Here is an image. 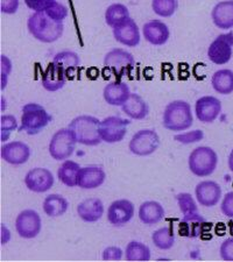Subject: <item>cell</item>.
I'll use <instances>...</instances> for the list:
<instances>
[{
  "label": "cell",
  "mask_w": 233,
  "mask_h": 262,
  "mask_svg": "<svg viewBox=\"0 0 233 262\" xmlns=\"http://www.w3.org/2000/svg\"><path fill=\"white\" fill-rule=\"evenodd\" d=\"M27 28L34 39L42 43L56 42L65 32L63 23L55 21L46 12H33L27 20Z\"/></svg>",
  "instance_id": "1"
},
{
  "label": "cell",
  "mask_w": 233,
  "mask_h": 262,
  "mask_svg": "<svg viewBox=\"0 0 233 262\" xmlns=\"http://www.w3.org/2000/svg\"><path fill=\"white\" fill-rule=\"evenodd\" d=\"M194 124L192 106L185 100H173L164 107L162 116L163 127L172 132H184Z\"/></svg>",
  "instance_id": "2"
},
{
  "label": "cell",
  "mask_w": 233,
  "mask_h": 262,
  "mask_svg": "<svg viewBox=\"0 0 233 262\" xmlns=\"http://www.w3.org/2000/svg\"><path fill=\"white\" fill-rule=\"evenodd\" d=\"M21 122L18 130L28 135L39 134L53 120V117L47 112L42 105L37 103H27L21 108Z\"/></svg>",
  "instance_id": "3"
},
{
  "label": "cell",
  "mask_w": 233,
  "mask_h": 262,
  "mask_svg": "<svg viewBox=\"0 0 233 262\" xmlns=\"http://www.w3.org/2000/svg\"><path fill=\"white\" fill-rule=\"evenodd\" d=\"M74 133L77 143L84 146H97L103 142L100 138V120L93 116H78L68 125Z\"/></svg>",
  "instance_id": "4"
},
{
  "label": "cell",
  "mask_w": 233,
  "mask_h": 262,
  "mask_svg": "<svg viewBox=\"0 0 233 262\" xmlns=\"http://www.w3.org/2000/svg\"><path fill=\"white\" fill-rule=\"evenodd\" d=\"M188 166L195 176L207 177L214 174L218 166V155L211 147H197L189 155Z\"/></svg>",
  "instance_id": "5"
},
{
  "label": "cell",
  "mask_w": 233,
  "mask_h": 262,
  "mask_svg": "<svg viewBox=\"0 0 233 262\" xmlns=\"http://www.w3.org/2000/svg\"><path fill=\"white\" fill-rule=\"evenodd\" d=\"M76 143L75 135L69 127L58 129L49 141V155L56 161H66L74 154Z\"/></svg>",
  "instance_id": "6"
},
{
  "label": "cell",
  "mask_w": 233,
  "mask_h": 262,
  "mask_svg": "<svg viewBox=\"0 0 233 262\" xmlns=\"http://www.w3.org/2000/svg\"><path fill=\"white\" fill-rule=\"evenodd\" d=\"M104 66L112 71L117 79H120L124 76L132 73L135 60L133 55L127 50L122 48H113L105 55Z\"/></svg>",
  "instance_id": "7"
},
{
  "label": "cell",
  "mask_w": 233,
  "mask_h": 262,
  "mask_svg": "<svg viewBox=\"0 0 233 262\" xmlns=\"http://www.w3.org/2000/svg\"><path fill=\"white\" fill-rule=\"evenodd\" d=\"M160 137L156 130L151 128L140 129L135 133L129 143V149L137 156H148L158 150Z\"/></svg>",
  "instance_id": "8"
},
{
  "label": "cell",
  "mask_w": 233,
  "mask_h": 262,
  "mask_svg": "<svg viewBox=\"0 0 233 262\" xmlns=\"http://www.w3.org/2000/svg\"><path fill=\"white\" fill-rule=\"evenodd\" d=\"M207 58L216 66L227 64L233 56V31L220 34L207 48Z\"/></svg>",
  "instance_id": "9"
},
{
  "label": "cell",
  "mask_w": 233,
  "mask_h": 262,
  "mask_svg": "<svg viewBox=\"0 0 233 262\" xmlns=\"http://www.w3.org/2000/svg\"><path fill=\"white\" fill-rule=\"evenodd\" d=\"M131 124L119 116H110L100 120L99 133L103 142L117 143L125 139L127 134V127Z\"/></svg>",
  "instance_id": "10"
},
{
  "label": "cell",
  "mask_w": 233,
  "mask_h": 262,
  "mask_svg": "<svg viewBox=\"0 0 233 262\" xmlns=\"http://www.w3.org/2000/svg\"><path fill=\"white\" fill-rule=\"evenodd\" d=\"M42 221L35 210H24L15 219V231L20 238L34 239L40 234Z\"/></svg>",
  "instance_id": "11"
},
{
  "label": "cell",
  "mask_w": 233,
  "mask_h": 262,
  "mask_svg": "<svg viewBox=\"0 0 233 262\" xmlns=\"http://www.w3.org/2000/svg\"><path fill=\"white\" fill-rule=\"evenodd\" d=\"M112 33L114 40L125 47H137L141 40V34H140L138 25L131 16L114 26L112 28Z\"/></svg>",
  "instance_id": "12"
},
{
  "label": "cell",
  "mask_w": 233,
  "mask_h": 262,
  "mask_svg": "<svg viewBox=\"0 0 233 262\" xmlns=\"http://www.w3.org/2000/svg\"><path fill=\"white\" fill-rule=\"evenodd\" d=\"M222 113V101L217 97L203 96L195 103V115L203 124H213Z\"/></svg>",
  "instance_id": "13"
},
{
  "label": "cell",
  "mask_w": 233,
  "mask_h": 262,
  "mask_svg": "<svg viewBox=\"0 0 233 262\" xmlns=\"http://www.w3.org/2000/svg\"><path fill=\"white\" fill-rule=\"evenodd\" d=\"M24 182L29 191L42 193L53 188L54 176L52 171L46 168H33L25 176Z\"/></svg>",
  "instance_id": "14"
},
{
  "label": "cell",
  "mask_w": 233,
  "mask_h": 262,
  "mask_svg": "<svg viewBox=\"0 0 233 262\" xmlns=\"http://www.w3.org/2000/svg\"><path fill=\"white\" fill-rule=\"evenodd\" d=\"M134 205L129 200H117L108 209V221L114 227H121L129 224L134 217Z\"/></svg>",
  "instance_id": "15"
},
{
  "label": "cell",
  "mask_w": 233,
  "mask_h": 262,
  "mask_svg": "<svg viewBox=\"0 0 233 262\" xmlns=\"http://www.w3.org/2000/svg\"><path fill=\"white\" fill-rule=\"evenodd\" d=\"M198 204L204 208H214L222 198V188L215 181H202L195 188Z\"/></svg>",
  "instance_id": "16"
},
{
  "label": "cell",
  "mask_w": 233,
  "mask_h": 262,
  "mask_svg": "<svg viewBox=\"0 0 233 262\" xmlns=\"http://www.w3.org/2000/svg\"><path fill=\"white\" fill-rule=\"evenodd\" d=\"M0 156L4 161L12 166H21L31 158V148L25 142L12 141L5 143L0 149Z\"/></svg>",
  "instance_id": "17"
},
{
  "label": "cell",
  "mask_w": 233,
  "mask_h": 262,
  "mask_svg": "<svg viewBox=\"0 0 233 262\" xmlns=\"http://www.w3.org/2000/svg\"><path fill=\"white\" fill-rule=\"evenodd\" d=\"M142 35L148 43L160 47V46L166 45L168 42L169 37H171V31L163 21L154 19L143 24Z\"/></svg>",
  "instance_id": "18"
},
{
  "label": "cell",
  "mask_w": 233,
  "mask_h": 262,
  "mask_svg": "<svg viewBox=\"0 0 233 262\" xmlns=\"http://www.w3.org/2000/svg\"><path fill=\"white\" fill-rule=\"evenodd\" d=\"M68 76L66 71L55 62H50L41 76L42 88L48 92H56L65 88Z\"/></svg>",
  "instance_id": "19"
},
{
  "label": "cell",
  "mask_w": 233,
  "mask_h": 262,
  "mask_svg": "<svg viewBox=\"0 0 233 262\" xmlns=\"http://www.w3.org/2000/svg\"><path fill=\"white\" fill-rule=\"evenodd\" d=\"M107 180V172L100 166L90 164L80 168L77 179V187L84 190H92L99 188Z\"/></svg>",
  "instance_id": "20"
},
{
  "label": "cell",
  "mask_w": 233,
  "mask_h": 262,
  "mask_svg": "<svg viewBox=\"0 0 233 262\" xmlns=\"http://www.w3.org/2000/svg\"><path fill=\"white\" fill-rule=\"evenodd\" d=\"M132 92L130 90V86L125 82H121L120 79L111 82L105 85L103 90V98L111 106H122L126 103V100L130 98Z\"/></svg>",
  "instance_id": "21"
},
{
  "label": "cell",
  "mask_w": 233,
  "mask_h": 262,
  "mask_svg": "<svg viewBox=\"0 0 233 262\" xmlns=\"http://www.w3.org/2000/svg\"><path fill=\"white\" fill-rule=\"evenodd\" d=\"M214 25L223 31L233 29V0H224L214 6L211 11Z\"/></svg>",
  "instance_id": "22"
},
{
  "label": "cell",
  "mask_w": 233,
  "mask_h": 262,
  "mask_svg": "<svg viewBox=\"0 0 233 262\" xmlns=\"http://www.w3.org/2000/svg\"><path fill=\"white\" fill-rule=\"evenodd\" d=\"M206 222L198 212L184 214L179 225V233L185 238H198L204 232Z\"/></svg>",
  "instance_id": "23"
},
{
  "label": "cell",
  "mask_w": 233,
  "mask_h": 262,
  "mask_svg": "<svg viewBox=\"0 0 233 262\" xmlns=\"http://www.w3.org/2000/svg\"><path fill=\"white\" fill-rule=\"evenodd\" d=\"M77 214L83 222L92 224L98 222L104 214V204L99 198H88L77 205Z\"/></svg>",
  "instance_id": "24"
},
{
  "label": "cell",
  "mask_w": 233,
  "mask_h": 262,
  "mask_svg": "<svg viewBox=\"0 0 233 262\" xmlns=\"http://www.w3.org/2000/svg\"><path fill=\"white\" fill-rule=\"evenodd\" d=\"M164 218V209L159 202L147 201L143 202L139 208V219L147 226H153L159 224Z\"/></svg>",
  "instance_id": "25"
},
{
  "label": "cell",
  "mask_w": 233,
  "mask_h": 262,
  "mask_svg": "<svg viewBox=\"0 0 233 262\" xmlns=\"http://www.w3.org/2000/svg\"><path fill=\"white\" fill-rule=\"evenodd\" d=\"M122 112L132 120H142L150 113V106L141 96L138 94H131L130 98L121 106Z\"/></svg>",
  "instance_id": "26"
},
{
  "label": "cell",
  "mask_w": 233,
  "mask_h": 262,
  "mask_svg": "<svg viewBox=\"0 0 233 262\" xmlns=\"http://www.w3.org/2000/svg\"><path fill=\"white\" fill-rule=\"evenodd\" d=\"M211 85L219 95L226 96L233 94V70L219 69L215 71L211 77Z\"/></svg>",
  "instance_id": "27"
},
{
  "label": "cell",
  "mask_w": 233,
  "mask_h": 262,
  "mask_svg": "<svg viewBox=\"0 0 233 262\" xmlns=\"http://www.w3.org/2000/svg\"><path fill=\"white\" fill-rule=\"evenodd\" d=\"M80 167L77 162L66 160L57 169V177L62 184L68 188L77 187V179Z\"/></svg>",
  "instance_id": "28"
},
{
  "label": "cell",
  "mask_w": 233,
  "mask_h": 262,
  "mask_svg": "<svg viewBox=\"0 0 233 262\" xmlns=\"http://www.w3.org/2000/svg\"><path fill=\"white\" fill-rule=\"evenodd\" d=\"M68 208H69V203L65 197L57 193L48 195L44 201V212L48 217H61L67 212Z\"/></svg>",
  "instance_id": "29"
},
{
  "label": "cell",
  "mask_w": 233,
  "mask_h": 262,
  "mask_svg": "<svg viewBox=\"0 0 233 262\" xmlns=\"http://www.w3.org/2000/svg\"><path fill=\"white\" fill-rule=\"evenodd\" d=\"M53 62L60 66L66 71L68 78H70V74H74L80 66V58L77 53L73 50H62L54 56Z\"/></svg>",
  "instance_id": "30"
},
{
  "label": "cell",
  "mask_w": 233,
  "mask_h": 262,
  "mask_svg": "<svg viewBox=\"0 0 233 262\" xmlns=\"http://www.w3.org/2000/svg\"><path fill=\"white\" fill-rule=\"evenodd\" d=\"M125 256L126 260L130 262H147L151 260L152 253L147 245L140 242H134L133 240V242L127 244L125 249Z\"/></svg>",
  "instance_id": "31"
},
{
  "label": "cell",
  "mask_w": 233,
  "mask_h": 262,
  "mask_svg": "<svg viewBox=\"0 0 233 262\" xmlns=\"http://www.w3.org/2000/svg\"><path fill=\"white\" fill-rule=\"evenodd\" d=\"M127 18H130L129 8H127L124 4L120 3H116L110 5L104 13L105 23H107L108 26L111 28L117 26L118 24L122 23V21L126 20Z\"/></svg>",
  "instance_id": "32"
},
{
  "label": "cell",
  "mask_w": 233,
  "mask_h": 262,
  "mask_svg": "<svg viewBox=\"0 0 233 262\" xmlns=\"http://www.w3.org/2000/svg\"><path fill=\"white\" fill-rule=\"evenodd\" d=\"M152 242L161 251H168L175 244V234L172 227H161L152 234Z\"/></svg>",
  "instance_id": "33"
},
{
  "label": "cell",
  "mask_w": 233,
  "mask_h": 262,
  "mask_svg": "<svg viewBox=\"0 0 233 262\" xmlns=\"http://www.w3.org/2000/svg\"><path fill=\"white\" fill-rule=\"evenodd\" d=\"M179 8L177 0H152V10L160 18H171Z\"/></svg>",
  "instance_id": "34"
},
{
  "label": "cell",
  "mask_w": 233,
  "mask_h": 262,
  "mask_svg": "<svg viewBox=\"0 0 233 262\" xmlns=\"http://www.w3.org/2000/svg\"><path fill=\"white\" fill-rule=\"evenodd\" d=\"M19 128L16 118L12 115H4L0 117V140L6 142L10 135Z\"/></svg>",
  "instance_id": "35"
},
{
  "label": "cell",
  "mask_w": 233,
  "mask_h": 262,
  "mask_svg": "<svg viewBox=\"0 0 233 262\" xmlns=\"http://www.w3.org/2000/svg\"><path fill=\"white\" fill-rule=\"evenodd\" d=\"M176 202L179 204L182 214H188L193 212H198V208L196 202H195L192 195L188 192H182L176 195Z\"/></svg>",
  "instance_id": "36"
},
{
  "label": "cell",
  "mask_w": 233,
  "mask_h": 262,
  "mask_svg": "<svg viewBox=\"0 0 233 262\" xmlns=\"http://www.w3.org/2000/svg\"><path fill=\"white\" fill-rule=\"evenodd\" d=\"M45 12L50 16V18L54 19L55 21H58V23H63L68 16L67 6L58 2H55L53 5L47 8Z\"/></svg>",
  "instance_id": "37"
},
{
  "label": "cell",
  "mask_w": 233,
  "mask_h": 262,
  "mask_svg": "<svg viewBox=\"0 0 233 262\" xmlns=\"http://www.w3.org/2000/svg\"><path fill=\"white\" fill-rule=\"evenodd\" d=\"M12 73V61L5 55L0 56V89L4 90L8 82V76Z\"/></svg>",
  "instance_id": "38"
},
{
  "label": "cell",
  "mask_w": 233,
  "mask_h": 262,
  "mask_svg": "<svg viewBox=\"0 0 233 262\" xmlns=\"http://www.w3.org/2000/svg\"><path fill=\"white\" fill-rule=\"evenodd\" d=\"M203 138H204V134H203V132L200 129H195V130H193V132H185L182 134H177L174 137L175 141L184 143V145H189V143H193V142H198V141H201Z\"/></svg>",
  "instance_id": "39"
},
{
  "label": "cell",
  "mask_w": 233,
  "mask_h": 262,
  "mask_svg": "<svg viewBox=\"0 0 233 262\" xmlns=\"http://www.w3.org/2000/svg\"><path fill=\"white\" fill-rule=\"evenodd\" d=\"M219 255L223 261L233 262V238L224 240L219 247Z\"/></svg>",
  "instance_id": "40"
},
{
  "label": "cell",
  "mask_w": 233,
  "mask_h": 262,
  "mask_svg": "<svg viewBox=\"0 0 233 262\" xmlns=\"http://www.w3.org/2000/svg\"><path fill=\"white\" fill-rule=\"evenodd\" d=\"M26 6L33 12H45L56 0H24Z\"/></svg>",
  "instance_id": "41"
},
{
  "label": "cell",
  "mask_w": 233,
  "mask_h": 262,
  "mask_svg": "<svg viewBox=\"0 0 233 262\" xmlns=\"http://www.w3.org/2000/svg\"><path fill=\"white\" fill-rule=\"evenodd\" d=\"M220 211L227 218L233 219V191L227 192L223 197L222 204H220Z\"/></svg>",
  "instance_id": "42"
},
{
  "label": "cell",
  "mask_w": 233,
  "mask_h": 262,
  "mask_svg": "<svg viewBox=\"0 0 233 262\" xmlns=\"http://www.w3.org/2000/svg\"><path fill=\"white\" fill-rule=\"evenodd\" d=\"M20 0H0V12L4 14H14L18 12Z\"/></svg>",
  "instance_id": "43"
},
{
  "label": "cell",
  "mask_w": 233,
  "mask_h": 262,
  "mask_svg": "<svg viewBox=\"0 0 233 262\" xmlns=\"http://www.w3.org/2000/svg\"><path fill=\"white\" fill-rule=\"evenodd\" d=\"M101 257H103L104 261H119L122 257V251L121 248L116 246L108 247L104 249Z\"/></svg>",
  "instance_id": "44"
},
{
  "label": "cell",
  "mask_w": 233,
  "mask_h": 262,
  "mask_svg": "<svg viewBox=\"0 0 233 262\" xmlns=\"http://www.w3.org/2000/svg\"><path fill=\"white\" fill-rule=\"evenodd\" d=\"M227 166H228V169L233 172V149L231 150L230 155H228V159H227Z\"/></svg>",
  "instance_id": "45"
}]
</instances>
